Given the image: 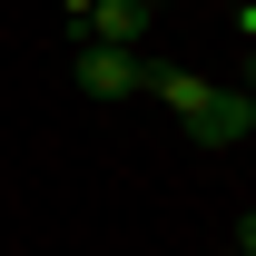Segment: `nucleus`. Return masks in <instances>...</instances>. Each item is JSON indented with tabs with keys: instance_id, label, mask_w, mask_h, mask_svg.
Instances as JSON below:
<instances>
[{
	"instance_id": "1",
	"label": "nucleus",
	"mask_w": 256,
	"mask_h": 256,
	"mask_svg": "<svg viewBox=\"0 0 256 256\" xmlns=\"http://www.w3.org/2000/svg\"><path fill=\"white\" fill-rule=\"evenodd\" d=\"M69 79H79V98H138L148 89V50H98V40H79V50H69Z\"/></svg>"
},
{
	"instance_id": "2",
	"label": "nucleus",
	"mask_w": 256,
	"mask_h": 256,
	"mask_svg": "<svg viewBox=\"0 0 256 256\" xmlns=\"http://www.w3.org/2000/svg\"><path fill=\"white\" fill-rule=\"evenodd\" d=\"M148 98H158L168 118H207V98H217V79H207V69H178V60H148Z\"/></svg>"
},
{
	"instance_id": "3",
	"label": "nucleus",
	"mask_w": 256,
	"mask_h": 256,
	"mask_svg": "<svg viewBox=\"0 0 256 256\" xmlns=\"http://www.w3.org/2000/svg\"><path fill=\"white\" fill-rule=\"evenodd\" d=\"M246 128H256V89H217V98H207V118H197L188 138H197V148H236Z\"/></svg>"
},
{
	"instance_id": "4",
	"label": "nucleus",
	"mask_w": 256,
	"mask_h": 256,
	"mask_svg": "<svg viewBox=\"0 0 256 256\" xmlns=\"http://www.w3.org/2000/svg\"><path fill=\"white\" fill-rule=\"evenodd\" d=\"M148 30H158V20H148L138 0H98V10H89V30H79V40H98V50H138Z\"/></svg>"
},
{
	"instance_id": "5",
	"label": "nucleus",
	"mask_w": 256,
	"mask_h": 256,
	"mask_svg": "<svg viewBox=\"0 0 256 256\" xmlns=\"http://www.w3.org/2000/svg\"><path fill=\"white\" fill-rule=\"evenodd\" d=\"M226 30H236V40L256 50V0H236V10H226Z\"/></svg>"
},
{
	"instance_id": "6",
	"label": "nucleus",
	"mask_w": 256,
	"mask_h": 256,
	"mask_svg": "<svg viewBox=\"0 0 256 256\" xmlns=\"http://www.w3.org/2000/svg\"><path fill=\"white\" fill-rule=\"evenodd\" d=\"M89 10H98V0H60V20H69V40L89 30Z\"/></svg>"
},
{
	"instance_id": "7",
	"label": "nucleus",
	"mask_w": 256,
	"mask_h": 256,
	"mask_svg": "<svg viewBox=\"0 0 256 256\" xmlns=\"http://www.w3.org/2000/svg\"><path fill=\"white\" fill-rule=\"evenodd\" d=\"M226 246H236V256H256V217H236V236H226Z\"/></svg>"
},
{
	"instance_id": "8",
	"label": "nucleus",
	"mask_w": 256,
	"mask_h": 256,
	"mask_svg": "<svg viewBox=\"0 0 256 256\" xmlns=\"http://www.w3.org/2000/svg\"><path fill=\"white\" fill-rule=\"evenodd\" d=\"M217 256H236V246H217Z\"/></svg>"
}]
</instances>
